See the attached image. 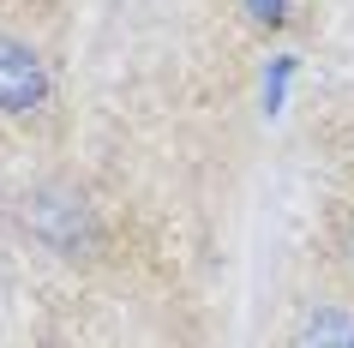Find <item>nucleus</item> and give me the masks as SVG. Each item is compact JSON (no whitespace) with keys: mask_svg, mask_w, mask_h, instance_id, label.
I'll use <instances>...</instances> for the list:
<instances>
[{"mask_svg":"<svg viewBox=\"0 0 354 348\" xmlns=\"http://www.w3.org/2000/svg\"><path fill=\"white\" fill-rule=\"evenodd\" d=\"M277 348H354V282L348 276L342 282L318 276L306 294H295Z\"/></svg>","mask_w":354,"mask_h":348,"instance_id":"obj_1","label":"nucleus"},{"mask_svg":"<svg viewBox=\"0 0 354 348\" xmlns=\"http://www.w3.org/2000/svg\"><path fill=\"white\" fill-rule=\"evenodd\" d=\"M55 109V78L42 66V55L24 37L0 30V120H42Z\"/></svg>","mask_w":354,"mask_h":348,"instance_id":"obj_2","label":"nucleus"},{"mask_svg":"<svg viewBox=\"0 0 354 348\" xmlns=\"http://www.w3.org/2000/svg\"><path fill=\"white\" fill-rule=\"evenodd\" d=\"M336 264H342V276L354 282V204L336 210Z\"/></svg>","mask_w":354,"mask_h":348,"instance_id":"obj_3","label":"nucleus"},{"mask_svg":"<svg viewBox=\"0 0 354 348\" xmlns=\"http://www.w3.org/2000/svg\"><path fill=\"white\" fill-rule=\"evenodd\" d=\"M288 73H295V60L282 55L277 66H270V78H264V109H270V114L282 109V91H288Z\"/></svg>","mask_w":354,"mask_h":348,"instance_id":"obj_4","label":"nucleus"},{"mask_svg":"<svg viewBox=\"0 0 354 348\" xmlns=\"http://www.w3.org/2000/svg\"><path fill=\"white\" fill-rule=\"evenodd\" d=\"M241 6H246V12H252L259 24H282V12H288L282 0H241Z\"/></svg>","mask_w":354,"mask_h":348,"instance_id":"obj_5","label":"nucleus"}]
</instances>
